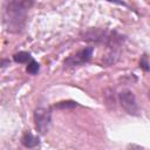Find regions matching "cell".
Returning a JSON list of instances; mask_svg holds the SVG:
<instances>
[{
    "mask_svg": "<svg viewBox=\"0 0 150 150\" xmlns=\"http://www.w3.org/2000/svg\"><path fill=\"white\" fill-rule=\"evenodd\" d=\"M93 53H94V47L83 48V49L79 50L77 53H75L74 55L68 56L64 60V66L66 67H75V66L83 64L91 59Z\"/></svg>",
    "mask_w": 150,
    "mask_h": 150,
    "instance_id": "4",
    "label": "cell"
},
{
    "mask_svg": "<svg viewBox=\"0 0 150 150\" xmlns=\"http://www.w3.org/2000/svg\"><path fill=\"white\" fill-rule=\"evenodd\" d=\"M34 122L35 128L39 131V134L45 135L49 131L52 125V111L49 108L39 107L34 111Z\"/></svg>",
    "mask_w": 150,
    "mask_h": 150,
    "instance_id": "2",
    "label": "cell"
},
{
    "mask_svg": "<svg viewBox=\"0 0 150 150\" xmlns=\"http://www.w3.org/2000/svg\"><path fill=\"white\" fill-rule=\"evenodd\" d=\"M21 143L26 148H35L39 145L40 139L38 136H34L30 131H26L23 134V136L21 137Z\"/></svg>",
    "mask_w": 150,
    "mask_h": 150,
    "instance_id": "5",
    "label": "cell"
},
{
    "mask_svg": "<svg viewBox=\"0 0 150 150\" xmlns=\"http://www.w3.org/2000/svg\"><path fill=\"white\" fill-rule=\"evenodd\" d=\"M33 0H7L4 6V25L9 33H20L26 26Z\"/></svg>",
    "mask_w": 150,
    "mask_h": 150,
    "instance_id": "1",
    "label": "cell"
},
{
    "mask_svg": "<svg viewBox=\"0 0 150 150\" xmlns=\"http://www.w3.org/2000/svg\"><path fill=\"white\" fill-rule=\"evenodd\" d=\"M118 100H120L122 108L129 115H132V116L139 115V107H138V104L136 102V97L131 90H128V89L122 90L118 94Z\"/></svg>",
    "mask_w": 150,
    "mask_h": 150,
    "instance_id": "3",
    "label": "cell"
},
{
    "mask_svg": "<svg viewBox=\"0 0 150 150\" xmlns=\"http://www.w3.org/2000/svg\"><path fill=\"white\" fill-rule=\"evenodd\" d=\"M26 70H27L28 74H30V75H35V74H38L39 70H40V64L33 59L32 61H29V62L27 63V68H26Z\"/></svg>",
    "mask_w": 150,
    "mask_h": 150,
    "instance_id": "7",
    "label": "cell"
},
{
    "mask_svg": "<svg viewBox=\"0 0 150 150\" xmlns=\"http://www.w3.org/2000/svg\"><path fill=\"white\" fill-rule=\"evenodd\" d=\"M77 102L74 101H63V102H59L55 104V108H60V109H64V108H75L77 107Z\"/></svg>",
    "mask_w": 150,
    "mask_h": 150,
    "instance_id": "8",
    "label": "cell"
},
{
    "mask_svg": "<svg viewBox=\"0 0 150 150\" xmlns=\"http://www.w3.org/2000/svg\"><path fill=\"white\" fill-rule=\"evenodd\" d=\"M139 66H141L144 70H149V69H150L149 62H148V60H146V56H143V57L141 59V61H139Z\"/></svg>",
    "mask_w": 150,
    "mask_h": 150,
    "instance_id": "9",
    "label": "cell"
},
{
    "mask_svg": "<svg viewBox=\"0 0 150 150\" xmlns=\"http://www.w3.org/2000/svg\"><path fill=\"white\" fill-rule=\"evenodd\" d=\"M148 97H149V100H150V90L148 91Z\"/></svg>",
    "mask_w": 150,
    "mask_h": 150,
    "instance_id": "10",
    "label": "cell"
},
{
    "mask_svg": "<svg viewBox=\"0 0 150 150\" xmlns=\"http://www.w3.org/2000/svg\"><path fill=\"white\" fill-rule=\"evenodd\" d=\"M13 60L16 62V63H28L29 61L33 60L32 55L27 52H19V53H15L13 55Z\"/></svg>",
    "mask_w": 150,
    "mask_h": 150,
    "instance_id": "6",
    "label": "cell"
}]
</instances>
